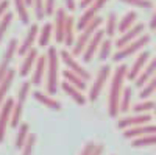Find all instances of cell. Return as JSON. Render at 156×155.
<instances>
[{"label":"cell","mask_w":156,"mask_h":155,"mask_svg":"<svg viewBox=\"0 0 156 155\" xmlns=\"http://www.w3.org/2000/svg\"><path fill=\"white\" fill-rule=\"evenodd\" d=\"M126 72H128V66L126 64H120L119 68H115L112 74L109 96H108V113L111 118H115L119 114V102H120L122 89H123V82L126 79Z\"/></svg>","instance_id":"1"},{"label":"cell","mask_w":156,"mask_h":155,"mask_svg":"<svg viewBox=\"0 0 156 155\" xmlns=\"http://www.w3.org/2000/svg\"><path fill=\"white\" fill-rule=\"evenodd\" d=\"M47 66H45V75H47V82H45V89L48 96H55L58 91V71H59V54L58 49L55 46H50L47 50Z\"/></svg>","instance_id":"2"},{"label":"cell","mask_w":156,"mask_h":155,"mask_svg":"<svg viewBox=\"0 0 156 155\" xmlns=\"http://www.w3.org/2000/svg\"><path fill=\"white\" fill-rule=\"evenodd\" d=\"M101 22H103V17L95 16V17H94V19L90 20V22L86 25V27L83 28V30H80L81 33L78 35V38H75V42H73V46H72V52H70L73 57H78V55H81V54H83V50L86 49L89 39H90V38H92V35L100 28Z\"/></svg>","instance_id":"3"},{"label":"cell","mask_w":156,"mask_h":155,"mask_svg":"<svg viewBox=\"0 0 156 155\" xmlns=\"http://www.w3.org/2000/svg\"><path fill=\"white\" fill-rule=\"evenodd\" d=\"M148 42H150V35H140L137 39L131 41L129 44H126L125 47L117 49L115 54H114V57H112V60H114L115 63H117V61H122V60H125V58H128V57L134 55L136 52H139L140 49H144Z\"/></svg>","instance_id":"4"},{"label":"cell","mask_w":156,"mask_h":155,"mask_svg":"<svg viewBox=\"0 0 156 155\" xmlns=\"http://www.w3.org/2000/svg\"><path fill=\"white\" fill-rule=\"evenodd\" d=\"M109 74H111V66H109V64H105V66H101V68L98 69L94 83L90 85L89 96H87V99H89L90 102H95V100L98 99V96L101 94L103 88H105V85H106V82H108Z\"/></svg>","instance_id":"5"},{"label":"cell","mask_w":156,"mask_h":155,"mask_svg":"<svg viewBox=\"0 0 156 155\" xmlns=\"http://www.w3.org/2000/svg\"><path fill=\"white\" fill-rule=\"evenodd\" d=\"M58 54H59V58L62 60V63L66 64V68H67L69 71H72L73 74H76L78 77H81V79H83V80H86V82L90 79L89 71H87L86 68H83L81 64L75 60V57L70 54V52H69L67 49H62L61 52H58Z\"/></svg>","instance_id":"6"},{"label":"cell","mask_w":156,"mask_h":155,"mask_svg":"<svg viewBox=\"0 0 156 155\" xmlns=\"http://www.w3.org/2000/svg\"><path fill=\"white\" fill-rule=\"evenodd\" d=\"M17 47H19V41L16 39V38L9 39V42L6 46V50L3 54V58H2V61H0V80H2L6 75V72L9 71V64H11L12 58H14V55L17 54Z\"/></svg>","instance_id":"7"},{"label":"cell","mask_w":156,"mask_h":155,"mask_svg":"<svg viewBox=\"0 0 156 155\" xmlns=\"http://www.w3.org/2000/svg\"><path fill=\"white\" fill-rule=\"evenodd\" d=\"M12 107H14V100L11 97H6L5 102L2 103V107H0V143H3V139H5V133H6V127L9 124Z\"/></svg>","instance_id":"8"},{"label":"cell","mask_w":156,"mask_h":155,"mask_svg":"<svg viewBox=\"0 0 156 155\" xmlns=\"http://www.w3.org/2000/svg\"><path fill=\"white\" fill-rule=\"evenodd\" d=\"M144 28H145V25L142 24V22H136V25H133L129 30H126L125 33H122L119 38H117L115 47H117V49H122V47H125L126 44H129L131 41L137 39L140 35H144V33H142V31H144Z\"/></svg>","instance_id":"9"},{"label":"cell","mask_w":156,"mask_h":155,"mask_svg":"<svg viewBox=\"0 0 156 155\" xmlns=\"http://www.w3.org/2000/svg\"><path fill=\"white\" fill-rule=\"evenodd\" d=\"M103 36H105V31L100 30V28L92 35V38L89 39V42H87L86 49L83 50V54H81V58H83V61H84V63H90V60L94 58V55L97 54V49H98L100 42L103 41Z\"/></svg>","instance_id":"10"},{"label":"cell","mask_w":156,"mask_h":155,"mask_svg":"<svg viewBox=\"0 0 156 155\" xmlns=\"http://www.w3.org/2000/svg\"><path fill=\"white\" fill-rule=\"evenodd\" d=\"M150 57H151L150 50H144V52H140V55H137V58L134 60V63L131 64V68H129V69H128V72H126L128 80L134 82V80L137 79V75L140 74V71L144 69V68H145V64L150 61Z\"/></svg>","instance_id":"11"},{"label":"cell","mask_w":156,"mask_h":155,"mask_svg":"<svg viewBox=\"0 0 156 155\" xmlns=\"http://www.w3.org/2000/svg\"><path fill=\"white\" fill-rule=\"evenodd\" d=\"M150 121H151V114H133V116H125V118L119 119L117 127L120 130H126V128H131V127L150 124Z\"/></svg>","instance_id":"12"},{"label":"cell","mask_w":156,"mask_h":155,"mask_svg":"<svg viewBox=\"0 0 156 155\" xmlns=\"http://www.w3.org/2000/svg\"><path fill=\"white\" fill-rule=\"evenodd\" d=\"M66 9L58 8L55 11V24H53V35H55V41L58 44H62L64 41V25H66Z\"/></svg>","instance_id":"13"},{"label":"cell","mask_w":156,"mask_h":155,"mask_svg":"<svg viewBox=\"0 0 156 155\" xmlns=\"http://www.w3.org/2000/svg\"><path fill=\"white\" fill-rule=\"evenodd\" d=\"M37 33H39L37 24H31L30 28H28V31H27V35H25V38H23V41H22V42L19 44V47H17V54H19L20 57H23L30 49H33V44H34L36 38H37Z\"/></svg>","instance_id":"14"},{"label":"cell","mask_w":156,"mask_h":155,"mask_svg":"<svg viewBox=\"0 0 156 155\" xmlns=\"http://www.w3.org/2000/svg\"><path fill=\"white\" fill-rule=\"evenodd\" d=\"M145 135H156V125L154 124H144V125H137L123 130V138L134 139L139 136H145Z\"/></svg>","instance_id":"15"},{"label":"cell","mask_w":156,"mask_h":155,"mask_svg":"<svg viewBox=\"0 0 156 155\" xmlns=\"http://www.w3.org/2000/svg\"><path fill=\"white\" fill-rule=\"evenodd\" d=\"M39 57V52L36 47L30 49L27 54L23 55V60H22V64H20V68H19V75L22 77H27L31 71H33V66H34V63Z\"/></svg>","instance_id":"16"},{"label":"cell","mask_w":156,"mask_h":155,"mask_svg":"<svg viewBox=\"0 0 156 155\" xmlns=\"http://www.w3.org/2000/svg\"><path fill=\"white\" fill-rule=\"evenodd\" d=\"M45 66H47V58L45 55H39L36 63H34V66H33V75H31V85L34 86H39L42 83V79H44V75H45Z\"/></svg>","instance_id":"17"},{"label":"cell","mask_w":156,"mask_h":155,"mask_svg":"<svg viewBox=\"0 0 156 155\" xmlns=\"http://www.w3.org/2000/svg\"><path fill=\"white\" fill-rule=\"evenodd\" d=\"M154 74H156V57L151 58V60L145 64V68L140 71V74L137 75V79L134 80V85H136L137 88H142Z\"/></svg>","instance_id":"18"},{"label":"cell","mask_w":156,"mask_h":155,"mask_svg":"<svg viewBox=\"0 0 156 155\" xmlns=\"http://www.w3.org/2000/svg\"><path fill=\"white\" fill-rule=\"evenodd\" d=\"M61 88H62V91L66 93L73 102H76L78 105H84V103L87 102V97L83 94V91H80V89H76L75 86H72L70 83L67 82H62L61 83Z\"/></svg>","instance_id":"19"},{"label":"cell","mask_w":156,"mask_h":155,"mask_svg":"<svg viewBox=\"0 0 156 155\" xmlns=\"http://www.w3.org/2000/svg\"><path fill=\"white\" fill-rule=\"evenodd\" d=\"M33 97L37 100V102H41L42 105H45L47 108L50 110H55V111H59L61 110V102L53 99L51 96H48L47 93H42V91H34L33 93Z\"/></svg>","instance_id":"20"},{"label":"cell","mask_w":156,"mask_h":155,"mask_svg":"<svg viewBox=\"0 0 156 155\" xmlns=\"http://www.w3.org/2000/svg\"><path fill=\"white\" fill-rule=\"evenodd\" d=\"M14 77H16V71L9 68V71L6 72V75L3 77L2 80H0V107H2V103L6 99V94L9 91L12 82H14Z\"/></svg>","instance_id":"21"},{"label":"cell","mask_w":156,"mask_h":155,"mask_svg":"<svg viewBox=\"0 0 156 155\" xmlns=\"http://www.w3.org/2000/svg\"><path fill=\"white\" fill-rule=\"evenodd\" d=\"M75 19L73 16L66 17V25H64V41L62 44L66 47H72L75 42Z\"/></svg>","instance_id":"22"},{"label":"cell","mask_w":156,"mask_h":155,"mask_svg":"<svg viewBox=\"0 0 156 155\" xmlns=\"http://www.w3.org/2000/svg\"><path fill=\"white\" fill-rule=\"evenodd\" d=\"M136 20H137V13L136 11H128L123 14V17L119 20V27H117V31H119L120 35L125 33L126 30H129L133 27V25H136Z\"/></svg>","instance_id":"23"},{"label":"cell","mask_w":156,"mask_h":155,"mask_svg":"<svg viewBox=\"0 0 156 155\" xmlns=\"http://www.w3.org/2000/svg\"><path fill=\"white\" fill-rule=\"evenodd\" d=\"M62 77H64V82L70 83V85L75 86L76 89H80V91H84V89L87 88V82L83 80L81 77H78L76 74H73V72L69 71V69H64V71H62Z\"/></svg>","instance_id":"24"},{"label":"cell","mask_w":156,"mask_h":155,"mask_svg":"<svg viewBox=\"0 0 156 155\" xmlns=\"http://www.w3.org/2000/svg\"><path fill=\"white\" fill-rule=\"evenodd\" d=\"M131 97H133V89L126 86L122 89V96L119 102V113H128L131 110Z\"/></svg>","instance_id":"25"},{"label":"cell","mask_w":156,"mask_h":155,"mask_svg":"<svg viewBox=\"0 0 156 155\" xmlns=\"http://www.w3.org/2000/svg\"><path fill=\"white\" fill-rule=\"evenodd\" d=\"M97 13H98V11L95 9V6H94V5H90L89 8H86V9L83 11V14L80 16V19H78V22H76L75 27H76L78 30H83V28H84L86 25H87L90 20H92L95 16H98Z\"/></svg>","instance_id":"26"},{"label":"cell","mask_w":156,"mask_h":155,"mask_svg":"<svg viewBox=\"0 0 156 155\" xmlns=\"http://www.w3.org/2000/svg\"><path fill=\"white\" fill-rule=\"evenodd\" d=\"M51 33H53V25L50 22H45L42 25L41 31L37 33V42L41 47H47L48 42H50V38H51Z\"/></svg>","instance_id":"27"},{"label":"cell","mask_w":156,"mask_h":155,"mask_svg":"<svg viewBox=\"0 0 156 155\" xmlns=\"http://www.w3.org/2000/svg\"><path fill=\"white\" fill-rule=\"evenodd\" d=\"M117 27H119V19H117V14L115 13H109V14L106 16V24H105V35L109 38L115 36L117 33Z\"/></svg>","instance_id":"28"},{"label":"cell","mask_w":156,"mask_h":155,"mask_svg":"<svg viewBox=\"0 0 156 155\" xmlns=\"http://www.w3.org/2000/svg\"><path fill=\"white\" fill-rule=\"evenodd\" d=\"M28 135H30V125H28L27 122L20 124V125H19V128H17L16 141H14V144H16V149H19V150H20V149L23 147V144H25V141H27Z\"/></svg>","instance_id":"29"},{"label":"cell","mask_w":156,"mask_h":155,"mask_svg":"<svg viewBox=\"0 0 156 155\" xmlns=\"http://www.w3.org/2000/svg\"><path fill=\"white\" fill-rule=\"evenodd\" d=\"M14 2V6H16V11L20 17V22L23 25H28L30 24V14H28V6L25 3V0H12Z\"/></svg>","instance_id":"30"},{"label":"cell","mask_w":156,"mask_h":155,"mask_svg":"<svg viewBox=\"0 0 156 155\" xmlns=\"http://www.w3.org/2000/svg\"><path fill=\"white\" fill-rule=\"evenodd\" d=\"M156 105V102L150 100V99H145V100H140L139 103H134L131 107V110L134 111V114H148L150 110H153Z\"/></svg>","instance_id":"31"},{"label":"cell","mask_w":156,"mask_h":155,"mask_svg":"<svg viewBox=\"0 0 156 155\" xmlns=\"http://www.w3.org/2000/svg\"><path fill=\"white\" fill-rule=\"evenodd\" d=\"M111 49H112V41L109 39V38L103 39V41L100 42L98 49H97V57H98V60H100V61H105V60L109 57V54H111Z\"/></svg>","instance_id":"32"},{"label":"cell","mask_w":156,"mask_h":155,"mask_svg":"<svg viewBox=\"0 0 156 155\" xmlns=\"http://www.w3.org/2000/svg\"><path fill=\"white\" fill-rule=\"evenodd\" d=\"M22 113H23V105L19 102L14 103L11 111V118H9V125L11 127H19L20 125V119H22Z\"/></svg>","instance_id":"33"},{"label":"cell","mask_w":156,"mask_h":155,"mask_svg":"<svg viewBox=\"0 0 156 155\" xmlns=\"http://www.w3.org/2000/svg\"><path fill=\"white\" fill-rule=\"evenodd\" d=\"M153 93H156V74L151 77V79L142 86V89H140V99L142 100H145V99H148L150 96H153Z\"/></svg>","instance_id":"34"},{"label":"cell","mask_w":156,"mask_h":155,"mask_svg":"<svg viewBox=\"0 0 156 155\" xmlns=\"http://www.w3.org/2000/svg\"><path fill=\"white\" fill-rule=\"evenodd\" d=\"M154 144H156V135L139 136V138H134L131 143L133 147H147V146H154Z\"/></svg>","instance_id":"35"},{"label":"cell","mask_w":156,"mask_h":155,"mask_svg":"<svg viewBox=\"0 0 156 155\" xmlns=\"http://www.w3.org/2000/svg\"><path fill=\"white\" fill-rule=\"evenodd\" d=\"M11 22H12V13L8 11L6 14L0 19V42H2V39H3V36H5L8 27L11 25Z\"/></svg>","instance_id":"36"},{"label":"cell","mask_w":156,"mask_h":155,"mask_svg":"<svg viewBox=\"0 0 156 155\" xmlns=\"http://www.w3.org/2000/svg\"><path fill=\"white\" fill-rule=\"evenodd\" d=\"M30 89H31V82H23L19 88V94H17V102L19 103H25V100H27L28 94H30Z\"/></svg>","instance_id":"37"},{"label":"cell","mask_w":156,"mask_h":155,"mask_svg":"<svg viewBox=\"0 0 156 155\" xmlns=\"http://www.w3.org/2000/svg\"><path fill=\"white\" fill-rule=\"evenodd\" d=\"M34 144H36V135L30 133L27 141H25L23 147L20 149L22 150V155H33V149H34Z\"/></svg>","instance_id":"38"},{"label":"cell","mask_w":156,"mask_h":155,"mask_svg":"<svg viewBox=\"0 0 156 155\" xmlns=\"http://www.w3.org/2000/svg\"><path fill=\"white\" fill-rule=\"evenodd\" d=\"M33 9H34V14H36V19L37 20H41L44 19V0H33V3H31Z\"/></svg>","instance_id":"39"},{"label":"cell","mask_w":156,"mask_h":155,"mask_svg":"<svg viewBox=\"0 0 156 155\" xmlns=\"http://www.w3.org/2000/svg\"><path fill=\"white\" fill-rule=\"evenodd\" d=\"M123 3H128L131 6H137V8H151L153 2L151 0H120Z\"/></svg>","instance_id":"40"},{"label":"cell","mask_w":156,"mask_h":155,"mask_svg":"<svg viewBox=\"0 0 156 155\" xmlns=\"http://www.w3.org/2000/svg\"><path fill=\"white\" fill-rule=\"evenodd\" d=\"M55 3H56V0H44V14L45 16H51L56 11Z\"/></svg>","instance_id":"41"},{"label":"cell","mask_w":156,"mask_h":155,"mask_svg":"<svg viewBox=\"0 0 156 155\" xmlns=\"http://www.w3.org/2000/svg\"><path fill=\"white\" fill-rule=\"evenodd\" d=\"M9 8V0H0V19H2Z\"/></svg>","instance_id":"42"},{"label":"cell","mask_w":156,"mask_h":155,"mask_svg":"<svg viewBox=\"0 0 156 155\" xmlns=\"http://www.w3.org/2000/svg\"><path fill=\"white\" fill-rule=\"evenodd\" d=\"M94 149H95V143L89 141V143H86V146L83 147V150H81V153H80V155H90Z\"/></svg>","instance_id":"43"},{"label":"cell","mask_w":156,"mask_h":155,"mask_svg":"<svg viewBox=\"0 0 156 155\" xmlns=\"http://www.w3.org/2000/svg\"><path fill=\"white\" fill-rule=\"evenodd\" d=\"M64 3H66V8L64 9H67V11H75L76 9V2L75 0H64Z\"/></svg>","instance_id":"44"},{"label":"cell","mask_w":156,"mask_h":155,"mask_svg":"<svg viewBox=\"0 0 156 155\" xmlns=\"http://www.w3.org/2000/svg\"><path fill=\"white\" fill-rule=\"evenodd\" d=\"M103 152H105V144H95V149L90 155H103Z\"/></svg>","instance_id":"45"},{"label":"cell","mask_w":156,"mask_h":155,"mask_svg":"<svg viewBox=\"0 0 156 155\" xmlns=\"http://www.w3.org/2000/svg\"><path fill=\"white\" fill-rule=\"evenodd\" d=\"M94 2H95V0H80V3H78V6L83 8V9H86V8H89L90 5H92Z\"/></svg>","instance_id":"46"},{"label":"cell","mask_w":156,"mask_h":155,"mask_svg":"<svg viewBox=\"0 0 156 155\" xmlns=\"http://www.w3.org/2000/svg\"><path fill=\"white\" fill-rule=\"evenodd\" d=\"M148 27L156 31V6H154V11H153V16H151V20H150V24H148Z\"/></svg>","instance_id":"47"},{"label":"cell","mask_w":156,"mask_h":155,"mask_svg":"<svg viewBox=\"0 0 156 155\" xmlns=\"http://www.w3.org/2000/svg\"><path fill=\"white\" fill-rule=\"evenodd\" d=\"M106 2H108V0H95V2H94L92 5L95 6V9H97V11H100V8L105 6V5H106Z\"/></svg>","instance_id":"48"},{"label":"cell","mask_w":156,"mask_h":155,"mask_svg":"<svg viewBox=\"0 0 156 155\" xmlns=\"http://www.w3.org/2000/svg\"><path fill=\"white\" fill-rule=\"evenodd\" d=\"M25 3H27V6H31V3H33V0H25Z\"/></svg>","instance_id":"49"},{"label":"cell","mask_w":156,"mask_h":155,"mask_svg":"<svg viewBox=\"0 0 156 155\" xmlns=\"http://www.w3.org/2000/svg\"><path fill=\"white\" fill-rule=\"evenodd\" d=\"M153 111H154V118H156V105H154V108H153Z\"/></svg>","instance_id":"50"}]
</instances>
